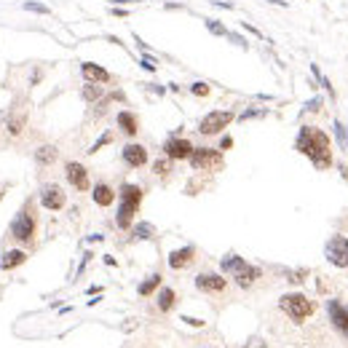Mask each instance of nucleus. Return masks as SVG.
I'll use <instances>...</instances> for the list:
<instances>
[{"label": "nucleus", "mask_w": 348, "mask_h": 348, "mask_svg": "<svg viewBox=\"0 0 348 348\" xmlns=\"http://www.w3.org/2000/svg\"><path fill=\"white\" fill-rule=\"evenodd\" d=\"M295 145L316 169H329L332 166V145H329L324 131L314 129V126H303Z\"/></svg>", "instance_id": "f257e3e1"}, {"label": "nucleus", "mask_w": 348, "mask_h": 348, "mask_svg": "<svg viewBox=\"0 0 348 348\" xmlns=\"http://www.w3.org/2000/svg\"><path fill=\"white\" fill-rule=\"evenodd\" d=\"M139 204H142V188H137V185L121 188V206H118V220H115L118 228H124V230L129 228L137 209H139Z\"/></svg>", "instance_id": "f03ea898"}, {"label": "nucleus", "mask_w": 348, "mask_h": 348, "mask_svg": "<svg viewBox=\"0 0 348 348\" xmlns=\"http://www.w3.org/2000/svg\"><path fill=\"white\" fill-rule=\"evenodd\" d=\"M279 305H282V311L289 316L292 321H297V324H300L303 319H308V316L316 311V303L308 300L305 295H297V292H295V295H284Z\"/></svg>", "instance_id": "7ed1b4c3"}, {"label": "nucleus", "mask_w": 348, "mask_h": 348, "mask_svg": "<svg viewBox=\"0 0 348 348\" xmlns=\"http://www.w3.org/2000/svg\"><path fill=\"white\" fill-rule=\"evenodd\" d=\"M190 166L196 172H220L222 169V153L212 148H198L190 156Z\"/></svg>", "instance_id": "20e7f679"}, {"label": "nucleus", "mask_w": 348, "mask_h": 348, "mask_svg": "<svg viewBox=\"0 0 348 348\" xmlns=\"http://www.w3.org/2000/svg\"><path fill=\"white\" fill-rule=\"evenodd\" d=\"M324 257L332 262L335 268H348V239L335 233L324 247Z\"/></svg>", "instance_id": "39448f33"}, {"label": "nucleus", "mask_w": 348, "mask_h": 348, "mask_svg": "<svg viewBox=\"0 0 348 348\" xmlns=\"http://www.w3.org/2000/svg\"><path fill=\"white\" fill-rule=\"evenodd\" d=\"M230 121H233V113H228V110H215V113H209V115L201 118L198 131L201 134H220Z\"/></svg>", "instance_id": "423d86ee"}, {"label": "nucleus", "mask_w": 348, "mask_h": 348, "mask_svg": "<svg viewBox=\"0 0 348 348\" xmlns=\"http://www.w3.org/2000/svg\"><path fill=\"white\" fill-rule=\"evenodd\" d=\"M32 233H35V220L30 217L27 212H19L16 220L11 222V236L19 239V241H30V239H32Z\"/></svg>", "instance_id": "0eeeda50"}, {"label": "nucleus", "mask_w": 348, "mask_h": 348, "mask_svg": "<svg viewBox=\"0 0 348 348\" xmlns=\"http://www.w3.org/2000/svg\"><path fill=\"white\" fill-rule=\"evenodd\" d=\"M163 150H166V156L172 158V161H182V158H190L196 148H193L188 139H182V137H172V139L166 142V148H163Z\"/></svg>", "instance_id": "6e6552de"}, {"label": "nucleus", "mask_w": 348, "mask_h": 348, "mask_svg": "<svg viewBox=\"0 0 348 348\" xmlns=\"http://www.w3.org/2000/svg\"><path fill=\"white\" fill-rule=\"evenodd\" d=\"M327 311H329V319H332V324L348 338V308H346L340 300H329V303H327Z\"/></svg>", "instance_id": "1a4fd4ad"}, {"label": "nucleus", "mask_w": 348, "mask_h": 348, "mask_svg": "<svg viewBox=\"0 0 348 348\" xmlns=\"http://www.w3.org/2000/svg\"><path fill=\"white\" fill-rule=\"evenodd\" d=\"M64 201L67 198H64V193H62V188H59V185H46L43 193H40V204H43L46 209H51V212L62 209Z\"/></svg>", "instance_id": "9d476101"}, {"label": "nucleus", "mask_w": 348, "mask_h": 348, "mask_svg": "<svg viewBox=\"0 0 348 348\" xmlns=\"http://www.w3.org/2000/svg\"><path fill=\"white\" fill-rule=\"evenodd\" d=\"M64 172H67V180H70L72 188H78V190H89V172L81 166V163L70 161L64 166Z\"/></svg>", "instance_id": "9b49d317"}, {"label": "nucleus", "mask_w": 348, "mask_h": 348, "mask_svg": "<svg viewBox=\"0 0 348 348\" xmlns=\"http://www.w3.org/2000/svg\"><path fill=\"white\" fill-rule=\"evenodd\" d=\"M124 161L129 163V166H145V163H148V150L142 148V145H126L124 148Z\"/></svg>", "instance_id": "f8f14e48"}, {"label": "nucleus", "mask_w": 348, "mask_h": 348, "mask_svg": "<svg viewBox=\"0 0 348 348\" xmlns=\"http://www.w3.org/2000/svg\"><path fill=\"white\" fill-rule=\"evenodd\" d=\"M225 279L217 276V273H201V276H196V286L204 292H222L225 289Z\"/></svg>", "instance_id": "ddd939ff"}, {"label": "nucleus", "mask_w": 348, "mask_h": 348, "mask_svg": "<svg viewBox=\"0 0 348 348\" xmlns=\"http://www.w3.org/2000/svg\"><path fill=\"white\" fill-rule=\"evenodd\" d=\"M193 247H185V249H177V252L169 254V265L174 268V271H180V268H185V265H190L193 262Z\"/></svg>", "instance_id": "4468645a"}, {"label": "nucleus", "mask_w": 348, "mask_h": 348, "mask_svg": "<svg viewBox=\"0 0 348 348\" xmlns=\"http://www.w3.org/2000/svg\"><path fill=\"white\" fill-rule=\"evenodd\" d=\"M83 75L89 78V81H96V83H107L110 81V72L107 70H102L99 64H94V62H83Z\"/></svg>", "instance_id": "2eb2a0df"}, {"label": "nucleus", "mask_w": 348, "mask_h": 348, "mask_svg": "<svg viewBox=\"0 0 348 348\" xmlns=\"http://www.w3.org/2000/svg\"><path fill=\"white\" fill-rule=\"evenodd\" d=\"M220 268H222V273H241L247 268V260L239 257V254H228V257H222Z\"/></svg>", "instance_id": "dca6fc26"}, {"label": "nucleus", "mask_w": 348, "mask_h": 348, "mask_svg": "<svg viewBox=\"0 0 348 348\" xmlns=\"http://www.w3.org/2000/svg\"><path fill=\"white\" fill-rule=\"evenodd\" d=\"M91 196H94V204H99V206H110L115 201V193L110 185H96Z\"/></svg>", "instance_id": "f3484780"}, {"label": "nucleus", "mask_w": 348, "mask_h": 348, "mask_svg": "<svg viewBox=\"0 0 348 348\" xmlns=\"http://www.w3.org/2000/svg\"><path fill=\"white\" fill-rule=\"evenodd\" d=\"M27 260V254L22 252V249H11V252L3 254V260H0V265H3V271H11V268L22 265V262Z\"/></svg>", "instance_id": "a211bd4d"}, {"label": "nucleus", "mask_w": 348, "mask_h": 348, "mask_svg": "<svg viewBox=\"0 0 348 348\" xmlns=\"http://www.w3.org/2000/svg\"><path fill=\"white\" fill-rule=\"evenodd\" d=\"M257 276H260V271H257V268L247 265V268H244L241 273H236V284L247 289V286H252V284H254V279H257Z\"/></svg>", "instance_id": "6ab92c4d"}, {"label": "nucleus", "mask_w": 348, "mask_h": 348, "mask_svg": "<svg viewBox=\"0 0 348 348\" xmlns=\"http://www.w3.org/2000/svg\"><path fill=\"white\" fill-rule=\"evenodd\" d=\"M118 126H121L126 134H129V137H134V134L139 131V129H137V118H134L131 113H126V110H124V113H118Z\"/></svg>", "instance_id": "aec40b11"}, {"label": "nucleus", "mask_w": 348, "mask_h": 348, "mask_svg": "<svg viewBox=\"0 0 348 348\" xmlns=\"http://www.w3.org/2000/svg\"><path fill=\"white\" fill-rule=\"evenodd\" d=\"M35 158H38V163H51V161H57V148H54V145H43V148L35 150Z\"/></svg>", "instance_id": "412c9836"}, {"label": "nucleus", "mask_w": 348, "mask_h": 348, "mask_svg": "<svg viewBox=\"0 0 348 348\" xmlns=\"http://www.w3.org/2000/svg\"><path fill=\"white\" fill-rule=\"evenodd\" d=\"M172 305H174V289L163 286V289L158 292V308H161V311H169Z\"/></svg>", "instance_id": "4be33fe9"}, {"label": "nucleus", "mask_w": 348, "mask_h": 348, "mask_svg": "<svg viewBox=\"0 0 348 348\" xmlns=\"http://www.w3.org/2000/svg\"><path fill=\"white\" fill-rule=\"evenodd\" d=\"M158 284H161V276H158V273H156V276H150V279H148V282H145V284H139V295H153Z\"/></svg>", "instance_id": "5701e85b"}, {"label": "nucleus", "mask_w": 348, "mask_h": 348, "mask_svg": "<svg viewBox=\"0 0 348 348\" xmlns=\"http://www.w3.org/2000/svg\"><path fill=\"white\" fill-rule=\"evenodd\" d=\"M206 27H209L212 35H228V30H225L220 22H215V19H206Z\"/></svg>", "instance_id": "b1692460"}, {"label": "nucleus", "mask_w": 348, "mask_h": 348, "mask_svg": "<svg viewBox=\"0 0 348 348\" xmlns=\"http://www.w3.org/2000/svg\"><path fill=\"white\" fill-rule=\"evenodd\" d=\"M22 126H24V115L8 121V131H11V134H22Z\"/></svg>", "instance_id": "393cba45"}, {"label": "nucleus", "mask_w": 348, "mask_h": 348, "mask_svg": "<svg viewBox=\"0 0 348 348\" xmlns=\"http://www.w3.org/2000/svg\"><path fill=\"white\" fill-rule=\"evenodd\" d=\"M335 131H338L340 148H346V145H348V134H346V129H343V124H335Z\"/></svg>", "instance_id": "a878e982"}, {"label": "nucleus", "mask_w": 348, "mask_h": 348, "mask_svg": "<svg viewBox=\"0 0 348 348\" xmlns=\"http://www.w3.org/2000/svg\"><path fill=\"white\" fill-rule=\"evenodd\" d=\"M190 91H193L196 96H206V94H209V86H206V83H193Z\"/></svg>", "instance_id": "bb28decb"}, {"label": "nucleus", "mask_w": 348, "mask_h": 348, "mask_svg": "<svg viewBox=\"0 0 348 348\" xmlns=\"http://www.w3.org/2000/svg\"><path fill=\"white\" fill-rule=\"evenodd\" d=\"M83 96H86V99H96V96H102V89L99 86H89L86 91H83Z\"/></svg>", "instance_id": "cd10ccee"}, {"label": "nucleus", "mask_w": 348, "mask_h": 348, "mask_svg": "<svg viewBox=\"0 0 348 348\" xmlns=\"http://www.w3.org/2000/svg\"><path fill=\"white\" fill-rule=\"evenodd\" d=\"M153 233V225H137V236L139 239H150Z\"/></svg>", "instance_id": "c85d7f7f"}, {"label": "nucleus", "mask_w": 348, "mask_h": 348, "mask_svg": "<svg viewBox=\"0 0 348 348\" xmlns=\"http://www.w3.org/2000/svg\"><path fill=\"white\" fill-rule=\"evenodd\" d=\"M24 8H27V11H38V14H48V8H46V5H40V3H24Z\"/></svg>", "instance_id": "c756f323"}, {"label": "nucleus", "mask_w": 348, "mask_h": 348, "mask_svg": "<svg viewBox=\"0 0 348 348\" xmlns=\"http://www.w3.org/2000/svg\"><path fill=\"white\" fill-rule=\"evenodd\" d=\"M182 321H185V324H190V327H204V321L193 319V316H182Z\"/></svg>", "instance_id": "7c9ffc66"}, {"label": "nucleus", "mask_w": 348, "mask_h": 348, "mask_svg": "<svg viewBox=\"0 0 348 348\" xmlns=\"http://www.w3.org/2000/svg\"><path fill=\"white\" fill-rule=\"evenodd\" d=\"M153 169H156V174H166L169 163H166V161H156V166H153Z\"/></svg>", "instance_id": "2f4dec72"}, {"label": "nucleus", "mask_w": 348, "mask_h": 348, "mask_svg": "<svg viewBox=\"0 0 348 348\" xmlns=\"http://www.w3.org/2000/svg\"><path fill=\"white\" fill-rule=\"evenodd\" d=\"M107 142H110V134H105V137H102V139H99V142H96V145H94V148H91L89 153H96V150H99V148H102V145H107Z\"/></svg>", "instance_id": "473e14b6"}, {"label": "nucleus", "mask_w": 348, "mask_h": 348, "mask_svg": "<svg viewBox=\"0 0 348 348\" xmlns=\"http://www.w3.org/2000/svg\"><path fill=\"white\" fill-rule=\"evenodd\" d=\"M139 64H142V67H145V70H148V72H153V70H156V64H153L148 57H145V59H142V62H139Z\"/></svg>", "instance_id": "72a5a7b5"}, {"label": "nucleus", "mask_w": 348, "mask_h": 348, "mask_svg": "<svg viewBox=\"0 0 348 348\" xmlns=\"http://www.w3.org/2000/svg\"><path fill=\"white\" fill-rule=\"evenodd\" d=\"M230 145H233V139H230V137H222V142H220V150H228Z\"/></svg>", "instance_id": "f704fd0d"}, {"label": "nucleus", "mask_w": 348, "mask_h": 348, "mask_svg": "<svg viewBox=\"0 0 348 348\" xmlns=\"http://www.w3.org/2000/svg\"><path fill=\"white\" fill-rule=\"evenodd\" d=\"M244 348H265V343H262V340H252V343L244 346Z\"/></svg>", "instance_id": "c9c22d12"}, {"label": "nucleus", "mask_w": 348, "mask_h": 348, "mask_svg": "<svg viewBox=\"0 0 348 348\" xmlns=\"http://www.w3.org/2000/svg\"><path fill=\"white\" fill-rule=\"evenodd\" d=\"M319 105H321V99H314V102L308 105V110H319Z\"/></svg>", "instance_id": "e433bc0d"}]
</instances>
